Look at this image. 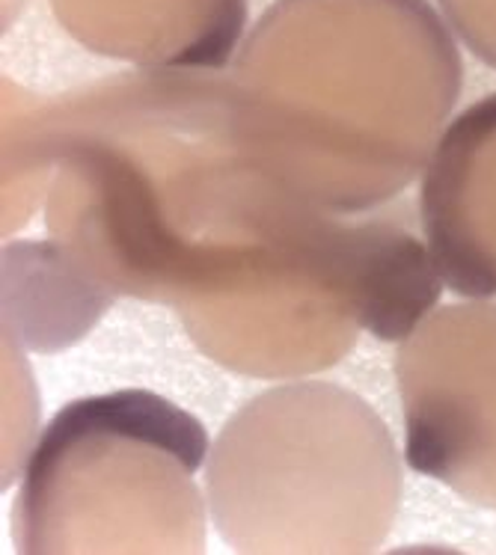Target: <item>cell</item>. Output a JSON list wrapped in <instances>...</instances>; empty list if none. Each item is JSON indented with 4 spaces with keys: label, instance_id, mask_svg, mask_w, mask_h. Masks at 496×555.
<instances>
[{
    "label": "cell",
    "instance_id": "6da1fadb",
    "mask_svg": "<svg viewBox=\"0 0 496 555\" xmlns=\"http://www.w3.org/2000/svg\"><path fill=\"white\" fill-rule=\"evenodd\" d=\"M441 7L475 57L496 66V0H441Z\"/></svg>",
    "mask_w": 496,
    "mask_h": 555
}]
</instances>
